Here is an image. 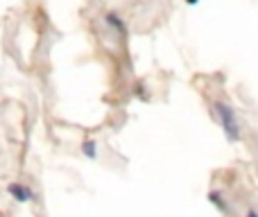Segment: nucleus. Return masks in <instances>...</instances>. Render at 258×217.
<instances>
[{
    "label": "nucleus",
    "mask_w": 258,
    "mask_h": 217,
    "mask_svg": "<svg viewBox=\"0 0 258 217\" xmlns=\"http://www.w3.org/2000/svg\"><path fill=\"white\" fill-rule=\"evenodd\" d=\"M213 115L218 120V124L222 127V133L229 142H240L242 140V124L238 118L236 109L224 100H215L213 102Z\"/></svg>",
    "instance_id": "obj_1"
},
{
    "label": "nucleus",
    "mask_w": 258,
    "mask_h": 217,
    "mask_svg": "<svg viewBox=\"0 0 258 217\" xmlns=\"http://www.w3.org/2000/svg\"><path fill=\"white\" fill-rule=\"evenodd\" d=\"M197 3H200V0H186V5H190V7H195Z\"/></svg>",
    "instance_id": "obj_7"
},
{
    "label": "nucleus",
    "mask_w": 258,
    "mask_h": 217,
    "mask_svg": "<svg viewBox=\"0 0 258 217\" xmlns=\"http://www.w3.org/2000/svg\"><path fill=\"white\" fill-rule=\"evenodd\" d=\"M82 154L86 156V159H98V142L93 140V138H86L84 142H82Z\"/></svg>",
    "instance_id": "obj_5"
},
{
    "label": "nucleus",
    "mask_w": 258,
    "mask_h": 217,
    "mask_svg": "<svg viewBox=\"0 0 258 217\" xmlns=\"http://www.w3.org/2000/svg\"><path fill=\"white\" fill-rule=\"evenodd\" d=\"M102 21H104V25H107L111 32H116V34L120 36V39H125V36L129 34L127 21H125V18H122L118 12H107V14L102 16Z\"/></svg>",
    "instance_id": "obj_2"
},
{
    "label": "nucleus",
    "mask_w": 258,
    "mask_h": 217,
    "mask_svg": "<svg viewBox=\"0 0 258 217\" xmlns=\"http://www.w3.org/2000/svg\"><path fill=\"white\" fill-rule=\"evenodd\" d=\"M209 201H211V204H213L222 215L229 213V204H227V199H224V195H222L220 190H211V192H209Z\"/></svg>",
    "instance_id": "obj_4"
},
{
    "label": "nucleus",
    "mask_w": 258,
    "mask_h": 217,
    "mask_svg": "<svg viewBox=\"0 0 258 217\" xmlns=\"http://www.w3.org/2000/svg\"><path fill=\"white\" fill-rule=\"evenodd\" d=\"M7 192L12 195L14 201H18V204H27V201L34 199V192H32L30 188H27L25 183H21V181H12V183H9Z\"/></svg>",
    "instance_id": "obj_3"
},
{
    "label": "nucleus",
    "mask_w": 258,
    "mask_h": 217,
    "mask_svg": "<svg viewBox=\"0 0 258 217\" xmlns=\"http://www.w3.org/2000/svg\"><path fill=\"white\" fill-rule=\"evenodd\" d=\"M245 217H258V208H249L247 210V215Z\"/></svg>",
    "instance_id": "obj_6"
}]
</instances>
